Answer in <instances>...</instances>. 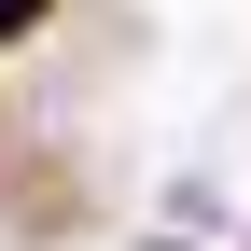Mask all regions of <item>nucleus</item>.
Segmentation results:
<instances>
[{
    "label": "nucleus",
    "mask_w": 251,
    "mask_h": 251,
    "mask_svg": "<svg viewBox=\"0 0 251 251\" xmlns=\"http://www.w3.org/2000/svg\"><path fill=\"white\" fill-rule=\"evenodd\" d=\"M28 14H42V0H0V42H14V28H28Z\"/></svg>",
    "instance_id": "obj_1"
}]
</instances>
